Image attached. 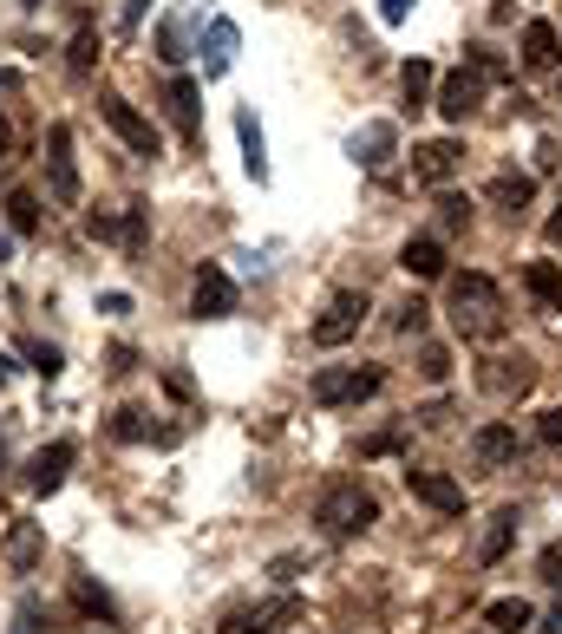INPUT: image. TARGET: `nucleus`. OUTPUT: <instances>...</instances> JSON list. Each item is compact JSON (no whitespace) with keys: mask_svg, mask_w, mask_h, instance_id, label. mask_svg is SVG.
Here are the masks:
<instances>
[{"mask_svg":"<svg viewBox=\"0 0 562 634\" xmlns=\"http://www.w3.org/2000/svg\"><path fill=\"white\" fill-rule=\"evenodd\" d=\"M386 386V366H321L314 373V399L321 406H360Z\"/></svg>","mask_w":562,"mask_h":634,"instance_id":"nucleus-3","label":"nucleus"},{"mask_svg":"<svg viewBox=\"0 0 562 634\" xmlns=\"http://www.w3.org/2000/svg\"><path fill=\"white\" fill-rule=\"evenodd\" d=\"M478 380H485V393H497V399H523V393L537 386V366H530V360L517 353V360H491V366H485Z\"/></svg>","mask_w":562,"mask_h":634,"instance_id":"nucleus-14","label":"nucleus"},{"mask_svg":"<svg viewBox=\"0 0 562 634\" xmlns=\"http://www.w3.org/2000/svg\"><path fill=\"white\" fill-rule=\"evenodd\" d=\"M0 92H20V79H13V72H0Z\"/></svg>","mask_w":562,"mask_h":634,"instance_id":"nucleus-45","label":"nucleus"},{"mask_svg":"<svg viewBox=\"0 0 562 634\" xmlns=\"http://www.w3.org/2000/svg\"><path fill=\"white\" fill-rule=\"evenodd\" d=\"M46 177H53V197L79 204V164H72V125L46 132Z\"/></svg>","mask_w":562,"mask_h":634,"instance_id":"nucleus-9","label":"nucleus"},{"mask_svg":"<svg viewBox=\"0 0 562 634\" xmlns=\"http://www.w3.org/2000/svg\"><path fill=\"white\" fill-rule=\"evenodd\" d=\"M537 438H543V445H556V451H562V406H556V413H543V419H537Z\"/></svg>","mask_w":562,"mask_h":634,"instance_id":"nucleus-36","label":"nucleus"},{"mask_svg":"<svg viewBox=\"0 0 562 634\" xmlns=\"http://www.w3.org/2000/svg\"><path fill=\"white\" fill-rule=\"evenodd\" d=\"M399 269L419 276V282H438V276H445V242H438V236H413V242L399 249Z\"/></svg>","mask_w":562,"mask_h":634,"instance_id":"nucleus-18","label":"nucleus"},{"mask_svg":"<svg viewBox=\"0 0 562 634\" xmlns=\"http://www.w3.org/2000/svg\"><path fill=\"white\" fill-rule=\"evenodd\" d=\"M485 622H491L497 634H523V628H530V622H537V615H530V602H517V595H503V602H491V609H485Z\"/></svg>","mask_w":562,"mask_h":634,"instance_id":"nucleus-25","label":"nucleus"},{"mask_svg":"<svg viewBox=\"0 0 562 634\" xmlns=\"http://www.w3.org/2000/svg\"><path fill=\"white\" fill-rule=\"evenodd\" d=\"M465 222H471V197H458V190H445V197H438V229H445V236H458Z\"/></svg>","mask_w":562,"mask_h":634,"instance_id":"nucleus-28","label":"nucleus"},{"mask_svg":"<svg viewBox=\"0 0 562 634\" xmlns=\"http://www.w3.org/2000/svg\"><path fill=\"white\" fill-rule=\"evenodd\" d=\"M478 105H485V72L478 66H458V72L438 79V118H445V125H465Z\"/></svg>","mask_w":562,"mask_h":634,"instance_id":"nucleus-5","label":"nucleus"},{"mask_svg":"<svg viewBox=\"0 0 562 634\" xmlns=\"http://www.w3.org/2000/svg\"><path fill=\"white\" fill-rule=\"evenodd\" d=\"M399 85H406V105L419 112L425 98H431V85H438V72L425 66V60H406V66H399Z\"/></svg>","mask_w":562,"mask_h":634,"instance_id":"nucleus-26","label":"nucleus"},{"mask_svg":"<svg viewBox=\"0 0 562 634\" xmlns=\"http://www.w3.org/2000/svg\"><path fill=\"white\" fill-rule=\"evenodd\" d=\"M471 66L485 72V79H503V60H497L491 46H471Z\"/></svg>","mask_w":562,"mask_h":634,"instance_id":"nucleus-37","label":"nucleus"},{"mask_svg":"<svg viewBox=\"0 0 562 634\" xmlns=\"http://www.w3.org/2000/svg\"><path fill=\"white\" fill-rule=\"evenodd\" d=\"M301 563H308V557H275V582H294V575H301Z\"/></svg>","mask_w":562,"mask_h":634,"instance_id":"nucleus-41","label":"nucleus"},{"mask_svg":"<svg viewBox=\"0 0 562 634\" xmlns=\"http://www.w3.org/2000/svg\"><path fill=\"white\" fill-rule=\"evenodd\" d=\"M419 373H425V380H445V373H451V353H445V347H419Z\"/></svg>","mask_w":562,"mask_h":634,"instance_id":"nucleus-34","label":"nucleus"},{"mask_svg":"<svg viewBox=\"0 0 562 634\" xmlns=\"http://www.w3.org/2000/svg\"><path fill=\"white\" fill-rule=\"evenodd\" d=\"M517 523H523V517H517V503H503V510L491 517V530H485V543H478V557H485V563H503V550H510Z\"/></svg>","mask_w":562,"mask_h":634,"instance_id":"nucleus-23","label":"nucleus"},{"mask_svg":"<svg viewBox=\"0 0 562 634\" xmlns=\"http://www.w3.org/2000/svg\"><path fill=\"white\" fill-rule=\"evenodd\" d=\"M236 46H242V27L216 13L210 27H204V46H197L204 53V79H222V72L236 66Z\"/></svg>","mask_w":562,"mask_h":634,"instance_id":"nucleus-12","label":"nucleus"},{"mask_svg":"<svg viewBox=\"0 0 562 634\" xmlns=\"http://www.w3.org/2000/svg\"><path fill=\"white\" fill-rule=\"evenodd\" d=\"M236 138H242V170H249V184H269V144H262V125H256L249 105H236Z\"/></svg>","mask_w":562,"mask_h":634,"instance_id":"nucleus-15","label":"nucleus"},{"mask_svg":"<svg viewBox=\"0 0 562 634\" xmlns=\"http://www.w3.org/2000/svg\"><path fill=\"white\" fill-rule=\"evenodd\" d=\"M98 118H105V125H112L118 138L132 144L138 157H164V138H157V125L144 118V112H138V105H132V98H118V92H105V98H98Z\"/></svg>","mask_w":562,"mask_h":634,"instance_id":"nucleus-4","label":"nucleus"},{"mask_svg":"<svg viewBox=\"0 0 562 634\" xmlns=\"http://www.w3.org/2000/svg\"><path fill=\"white\" fill-rule=\"evenodd\" d=\"M7 150H13V125H7V118H0V157H7Z\"/></svg>","mask_w":562,"mask_h":634,"instance_id":"nucleus-44","label":"nucleus"},{"mask_svg":"<svg viewBox=\"0 0 562 634\" xmlns=\"http://www.w3.org/2000/svg\"><path fill=\"white\" fill-rule=\"evenodd\" d=\"M360 321H366V294L341 288V294L327 301V314L314 321V347H347L353 334H360Z\"/></svg>","mask_w":562,"mask_h":634,"instance_id":"nucleus-6","label":"nucleus"},{"mask_svg":"<svg viewBox=\"0 0 562 634\" xmlns=\"http://www.w3.org/2000/svg\"><path fill=\"white\" fill-rule=\"evenodd\" d=\"M164 105H170L177 132H184V138H197V79H190V72H177V79L164 85Z\"/></svg>","mask_w":562,"mask_h":634,"instance_id":"nucleus-20","label":"nucleus"},{"mask_svg":"<svg viewBox=\"0 0 562 634\" xmlns=\"http://www.w3.org/2000/svg\"><path fill=\"white\" fill-rule=\"evenodd\" d=\"M393 150H399V132H393V125H360L353 157H360L366 170H386V164H393Z\"/></svg>","mask_w":562,"mask_h":634,"instance_id":"nucleus-19","label":"nucleus"},{"mask_svg":"<svg viewBox=\"0 0 562 634\" xmlns=\"http://www.w3.org/2000/svg\"><path fill=\"white\" fill-rule=\"evenodd\" d=\"M288 622H301V602H294V595H275L269 609H236V615L222 622V634H275V628H288Z\"/></svg>","mask_w":562,"mask_h":634,"instance_id":"nucleus-10","label":"nucleus"},{"mask_svg":"<svg viewBox=\"0 0 562 634\" xmlns=\"http://www.w3.org/2000/svg\"><path fill=\"white\" fill-rule=\"evenodd\" d=\"M72 66H79V72L98 66V40H92V27H79V33H72Z\"/></svg>","mask_w":562,"mask_h":634,"instance_id":"nucleus-32","label":"nucleus"},{"mask_svg":"<svg viewBox=\"0 0 562 634\" xmlns=\"http://www.w3.org/2000/svg\"><path fill=\"white\" fill-rule=\"evenodd\" d=\"M66 471H72V445H66V438H53L46 451H33V458H27V491L53 497L60 485H66Z\"/></svg>","mask_w":562,"mask_h":634,"instance_id":"nucleus-11","label":"nucleus"},{"mask_svg":"<svg viewBox=\"0 0 562 634\" xmlns=\"http://www.w3.org/2000/svg\"><path fill=\"white\" fill-rule=\"evenodd\" d=\"M393 328H399V334H419V328H425V308H419V301H406V308L393 314Z\"/></svg>","mask_w":562,"mask_h":634,"instance_id":"nucleus-35","label":"nucleus"},{"mask_svg":"<svg viewBox=\"0 0 562 634\" xmlns=\"http://www.w3.org/2000/svg\"><path fill=\"white\" fill-rule=\"evenodd\" d=\"M413 7H419V0H379V20H386V27H399Z\"/></svg>","mask_w":562,"mask_h":634,"instance_id":"nucleus-38","label":"nucleus"},{"mask_svg":"<svg viewBox=\"0 0 562 634\" xmlns=\"http://www.w3.org/2000/svg\"><path fill=\"white\" fill-rule=\"evenodd\" d=\"M406 491L419 497L425 510H438V517H458L465 510V485L445 478V471H425V465H406Z\"/></svg>","mask_w":562,"mask_h":634,"instance_id":"nucleus-8","label":"nucleus"},{"mask_svg":"<svg viewBox=\"0 0 562 634\" xmlns=\"http://www.w3.org/2000/svg\"><path fill=\"white\" fill-rule=\"evenodd\" d=\"M190 314H197V321H229V314H236V282H229V269H216V262L197 269V282H190Z\"/></svg>","mask_w":562,"mask_h":634,"instance_id":"nucleus-7","label":"nucleus"},{"mask_svg":"<svg viewBox=\"0 0 562 634\" xmlns=\"http://www.w3.org/2000/svg\"><path fill=\"white\" fill-rule=\"evenodd\" d=\"M72 602H79L85 615H105V622L118 615V609H112V595H105V589H92V582H72Z\"/></svg>","mask_w":562,"mask_h":634,"instance_id":"nucleus-31","label":"nucleus"},{"mask_svg":"<svg viewBox=\"0 0 562 634\" xmlns=\"http://www.w3.org/2000/svg\"><path fill=\"white\" fill-rule=\"evenodd\" d=\"M98 314H132V294H118V288H112V294H98Z\"/></svg>","mask_w":562,"mask_h":634,"instance_id":"nucleus-39","label":"nucleus"},{"mask_svg":"<svg viewBox=\"0 0 562 634\" xmlns=\"http://www.w3.org/2000/svg\"><path fill=\"white\" fill-rule=\"evenodd\" d=\"M543 236H550V242H556V249H562V197H556V216L543 222Z\"/></svg>","mask_w":562,"mask_h":634,"instance_id":"nucleus-42","label":"nucleus"},{"mask_svg":"<svg viewBox=\"0 0 562 634\" xmlns=\"http://www.w3.org/2000/svg\"><path fill=\"white\" fill-rule=\"evenodd\" d=\"M523 66L530 72H556L562 66V33L550 20H530V27H523Z\"/></svg>","mask_w":562,"mask_h":634,"instance_id":"nucleus-16","label":"nucleus"},{"mask_svg":"<svg viewBox=\"0 0 562 634\" xmlns=\"http://www.w3.org/2000/svg\"><path fill=\"white\" fill-rule=\"evenodd\" d=\"M184 46H190V33H184V20H164V27H157V53H164V60L177 66V60H190Z\"/></svg>","mask_w":562,"mask_h":634,"instance_id":"nucleus-29","label":"nucleus"},{"mask_svg":"<svg viewBox=\"0 0 562 634\" xmlns=\"http://www.w3.org/2000/svg\"><path fill=\"white\" fill-rule=\"evenodd\" d=\"M386 451H399V432H379V438H366V458H386Z\"/></svg>","mask_w":562,"mask_h":634,"instance_id":"nucleus-40","label":"nucleus"},{"mask_svg":"<svg viewBox=\"0 0 562 634\" xmlns=\"http://www.w3.org/2000/svg\"><path fill=\"white\" fill-rule=\"evenodd\" d=\"M445 314H451V334L458 341H503V294H497L491 276H451V288H445Z\"/></svg>","mask_w":562,"mask_h":634,"instance_id":"nucleus-1","label":"nucleus"},{"mask_svg":"<svg viewBox=\"0 0 562 634\" xmlns=\"http://www.w3.org/2000/svg\"><path fill=\"white\" fill-rule=\"evenodd\" d=\"M7 373H13V360H7V353H0V380H7Z\"/></svg>","mask_w":562,"mask_h":634,"instance_id":"nucleus-46","label":"nucleus"},{"mask_svg":"<svg viewBox=\"0 0 562 634\" xmlns=\"http://www.w3.org/2000/svg\"><path fill=\"white\" fill-rule=\"evenodd\" d=\"M543 569H550V582L562 589V557H543Z\"/></svg>","mask_w":562,"mask_h":634,"instance_id":"nucleus-43","label":"nucleus"},{"mask_svg":"<svg viewBox=\"0 0 562 634\" xmlns=\"http://www.w3.org/2000/svg\"><path fill=\"white\" fill-rule=\"evenodd\" d=\"M40 543H46V537H40V523H13V537H7V563L27 575V569L40 563Z\"/></svg>","mask_w":562,"mask_h":634,"instance_id":"nucleus-24","label":"nucleus"},{"mask_svg":"<svg viewBox=\"0 0 562 634\" xmlns=\"http://www.w3.org/2000/svg\"><path fill=\"white\" fill-rule=\"evenodd\" d=\"M314 523H321L327 537H341V543H347V537H366V530L379 523V497L347 478V485H334V491L314 503Z\"/></svg>","mask_w":562,"mask_h":634,"instance_id":"nucleus-2","label":"nucleus"},{"mask_svg":"<svg viewBox=\"0 0 562 634\" xmlns=\"http://www.w3.org/2000/svg\"><path fill=\"white\" fill-rule=\"evenodd\" d=\"M458 157H465V150H458V138H431V144H419V150H413V177H419V184H431V190H445V184H451V170H458Z\"/></svg>","mask_w":562,"mask_h":634,"instance_id":"nucleus-13","label":"nucleus"},{"mask_svg":"<svg viewBox=\"0 0 562 634\" xmlns=\"http://www.w3.org/2000/svg\"><path fill=\"white\" fill-rule=\"evenodd\" d=\"M485 197H491L497 210H530V204H537V177H491V190H485Z\"/></svg>","mask_w":562,"mask_h":634,"instance_id":"nucleus-22","label":"nucleus"},{"mask_svg":"<svg viewBox=\"0 0 562 634\" xmlns=\"http://www.w3.org/2000/svg\"><path fill=\"white\" fill-rule=\"evenodd\" d=\"M7 222H13V236H33L40 229V197L33 190H13L7 197Z\"/></svg>","mask_w":562,"mask_h":634,"instance_id":"nucleus-27","label":"nucleus"},{"mask_svg":"<svg viewBox=\"0 0 562 634\" xmlns=\"http://www.w3.org/2000/svg\"><path fill=\"white\" fill-rule=\"evenodd\" d=\"M112 438H125V445H138V438H157V432H150V419H144L138 406H125V413L112 419Z\"/></svg>","mask_w":562,"mask_h":634,"instance_id":"nucleus-30","label":"nucleus"},{"mask_svg":"<svg viewBox=\"0 0 562 634\" xmlns=\"http://www.w3.org/2000/svg\"><path fill=\"white\" fill-rule=\"evenodd\" d=\"M27 360H33V373H46V380L66 366V360H60V347H46V341H27Z\"/></svg>","mask_w":562,"mask_h":634,"instance_id":"nucleus-33","label":"nucleus"},{"mask_svg":"<svg viewBox=\"0 0 562 634\" xmlns=\"http://www.w3.org/2000/svg\"><path fill=\"white\" fill-rule=\"evenodd\" d=\"M556 105H562V79H556Z\"/></svg>","mask_w":562,"mask_h":634,"instance_id":"nucleus-47","label":"nucleus"},{"mask_svg":"<svg viewBox=\"0 0 562 634\" xmlns=\"http://www.w3.org/2000/svg\"><path fill=\"white\" fill-rule=\"evenodd\" d=\"M523 288L537 294V308L562 314V269H556V262H530V269H523Z\"/></svg>","mask_w":562,"mask_h":634,"instance_id":"nucleus-21","label":"nucleus"},{"mask_svg":"<svg viewBox=\"0 0 562 634\" xmlns=\"http://www.w3.org/2000/svg\"><path fill=\"white\" fill-rule=\"evenodd\" d=\"M517 425H478V438H471V458L478 465H517Z\"/></svg>","mask_w":562,"mask_h":634,"instance_id":"nucleus-17","label":"nucleus"}]
</instances>
